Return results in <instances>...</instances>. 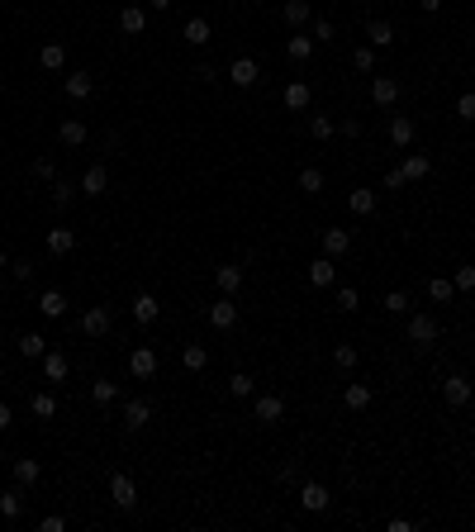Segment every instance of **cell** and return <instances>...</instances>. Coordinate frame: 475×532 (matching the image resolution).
<instances>
[{"label": "cell", "instance_id": "6da1fadb", "mask_svg": "<svg viewBox=\"0 0 475 532\" xmlns=\"http://www.w3.org/2000/svg\"><path fill=\"white\" fill-rule=\"evenodd\" d=\"M109 309L105 304H95V309H86V314H81V333H86V338H105L109 333Z\"/></svg>", "mask_w": 475, "mask_h": 532}, {"label": "cell", "instance_id": "7a4b0ae2", "mask_svg": "<svg viewBox=\"0 0 475 532\" xmlns=\"http://www.w3.org/2000/svg\"><path fill=\"white\" fill-rule=\"evenodd\" d=\"M281 414H286L281 395H257V404H252V418L257 423H281Z\"/></svg>", "mask_w": 475, "mask_h": 532}, {"label": "cell", "instance_id": "3957f363", "mask_svg": "<svg viewBox=\"0 0 475 532\" xmlns=\"http://www.w3.org/2000/svg\"><path fill=\"white\" fill-rule=\"evenodd\" d=\"M129 371L138 375V380H153V375H157V352H153V347H138L129 357Z\"/></svg>", "mask_w": 475, "mask_h": 532}, {"label": "cell", "instance_id": "277c9868", "mask_svg": "<svg viewBox=\"0 0 475 532\" xmlns=\"http://www.w3.org/2000/svg\"><path fill=\"white\" fill-rule=\"evenodd\" d=\"M109 499L119 508H133L138 504V490H133V480L129 476H109Z\"/></svg>", "mask_w": 475, "mask_h": 532}, {"label": "cell", "instance_id": "5b68a950", "mask_svg": "<svg viewBox=\"0 0 475 532\" xmlns=\"http://www.w3.org/2000/svg\"><path fill=\"white\" fill-rule=\"evenodd\" d=\"M210 323H214V328H233V323H238L233 295H224V299H214V304H210Z\"/></svg>", "mask_w": 475, "mask_h": 532}, {"label": "cell", "instance_id": "8992f818", "mask_svg": "<svg viewBox=\"0 0 475 532\" xmlns=\"http://www.w3.org/2000/svg\"><path fill=\"white\" fill-rule=\"evenodd\" d=\"M442 395H447L451 409H461V404H471V380L466 375H447V385H442Z\"/></svg>", "mask_w": 475, "mask_h": 532}, {"label": "cell", "instance_id": "52a82bcc", "mask_svg": "<svg viewBox=\"0 0 475 532\" xmlns=\"http://www.w3.org/2000/svg\"><path fill=\"white\" fill-rule=\"evenodd\" d=\"M148 418H153V404H148V399H129V404H124V428L138 432V428H148Z\"/></svg>", "mask_w": 475, "mask_h": 532}, {"label": "cell", "instance_id": "ba28073f", "mask_svg": "<svg viewBox=\"0 0 475 532\" xmlns=\"http://www.w3.org/2000/svg\"><path fill=\"white\" fill-rule=\"evenodd\" d=\"M433 338H437V323L428 319V314H414V319H409V343L428 347V343H433Z\"/></svg>", "mask_w": 475, "mask_h": 532}, {"label": "cell", "instance_id": "9c48e42d", "mask_svg": "<svg viewBox=\"0 0 475 532\" xmlns=\"http://www.w3.org/2000/svg\"><path fill=\"white\" fill-rule=\"evenodd\" d=\"M157 314H162V304H157V295H133V319L138 323H157Z\"/></svg>", "mask_w": 475, "mask_h": 532}, {"label": "cell", "instance_id": "30bf717a", "mask_svg": "<svg viewBox=\"0 0 475 532\" xmlns=\"http://www.w3.org/2000/svg\"><path fill=\"white\" fill-rule=\"evenodd\" d=\"M371 100L390 109V105L399 100V81H390V77H375V81H371Z\"/></svg>", "mask_w": 475, "mask_h": 532}, {"label": "cell", "instance_id": "8fae6325", "mask_svg": "<svg viewBox=\"0 0 475 532\" xmlns=\"http://www.w3.org/2000/svg\"><path fill=\"white\" fill-rule=\"evenodd\" d=\"M38 314H43V319H62V314H67V295L62 290H43L38 295Z\"/></svg>", "mask_w": 475, "mask_h": 532}, {"label": "cell", "instance_id": "7c38bea8", "mask_svg": "<svg viewBox=\"0 0 475 532\" xmlns=\"http://www.w3.org/2000/svg\"><path fill=\"white\" fill-rule=\"evenodd\" d=\"M228 77H233V86H257V62L252 57H233V67H228Z\"/></svg>", "mask_w": 475, "mask_h": 532}, {"label": "cell", "instance_id": "4fadbf2b", "mask_svg": "<svg viewBox=\"0 0 475 532\" xmlns=\"http://www.w3.org/2000/svg\"><path fill=\"white\" fill-rule=\"evenodd\" d=\"M328 499H333V494H328L323 485H314V480H309V485L299 490V504L309 508V513H323V508H328Z\"/></svg>", "mask_w": 475, "mask_h": 532}, {"label": "cell", "instance_id": "5bb4252c", "mask_svg": "<svg viewBox=\"0 0 475 532\" xmlns=\"http://www.w3.org/2000/svg\"><path fill=\"white\" fill-rule=\"evenodd\" d=\"M390 143H395V148H409V143H414V119H409V114H390Z\"/></svg>", "mask_w": 475, "mask_h": 532}, {"label": "cell", "instance_id": "9a60e30c", "mask_svg": "<svg viewBox=\"0 0 475 532\" xmlns=\"http://www.w3.org/2000/svg\"><path fill=\"white\" fill-rule=\"evenodd\" d=\"M347 247H352V233H347V228H323V252H328V257H343Z\"/></svg>", "mask_w": 475, "mask_h": 532}, {"label": "cell", "instance_id": "2e32d148", "mask_svg": "<svg viewBox=\"0 0 475 532\" xmlns=\"http://www.w3.org/2000/svg\"><path fill=\"white\" fill-rule=\"evenodd\" d=\"M43 380H48V385L67 380V357H62V352H43Z\"/></svg>", "mask_w": 475, "mask_h": 532}, {"label": "cell", "instance_id": "e0dca14e", "mask_svg": "<svg viewBox=\"0 0 475 532\" xmlns=\"http://www.w3.org/2000/svg\"><path fill=\"white\" fill-rule=\"evenodd\" d=\"M343 404L352 409V414H361V409L371 404V385H361V380H352V385L343 390Z\"/></svg>", "mask_w": 475, "mask_h": 532}, {"label": "cell", "instance_id": "ac0fdd59", "mask_svg": "<svg viewBox=\"0 0 475 532\" xmlns=\"http://www.w3.org/2000/svg\"><path fill=\"white\" fill-rule=\"evenodd\" d=\"M105 186H109V171H105V166H86L81 190H86V195H105Z\"/></svg>", "mask_w": 475, "mask_h": 532}, {"label": "cell", "instance_id": "d6986e66", "mask_svg": "<svg viewBox=\"0 0 475 532\" xmlns=\"http://www.w3.org/2000/svg\"><path fill=\"white\" fill-rule=\"evenodd\" d=\"M72 247H77V233H72V228H48V252L67 257Z\"/></svg>", "mask_w": 475, "mask_h": 532}, {"label": "cell", "instance_id": "ffe728a7", "mask_svg": "<svg viewBox=\"0 0 475 532\" xmlns=\"http://www.w3.org/2000/svg\"><path fill=\"white\" fill-rule=\"evenodd\" d=\"M366 38H371V48H390V43H395V29L385 24V19H371V24H366Z\"/></svg>", "mask_w": 475, "mask_h": 532}, {"label": "cell", "instance_id": "44dd1931", "mask_svg": "<svg viewBox=\"0 0 475 532\" xmlns=\"http://www.w3.org/2000/svg\"><path fill=\"white\" fill-rule=\"evenodd\" d=\"M62 62H67V48H62V43H43V53H38V67H43V72H57Z\"/></svg>", "mask_w": 475, "mask_h": 532}, {"label": "cell", "instance_id": "7402d4cb", "mask_svg": "<svg viewBox=\"0 0 475 532\" xmlns=\"http://www.w3.org/2000/svg\"><path fill=\"white\" fill-rule=\"evenodd\" d=\"M57 138H62L67 148H81V143H86V124H81V119H62V129H57Z\"/></svg>", "mask_w": 475, "mask_h": 532}, {"label": "cell", "instance_id": "603a6c76", "mask_svg": "<svg viewBox=\"0 0 475 532\" xmlns=\"http://www.w3.org/2000/svg\"><path fill=\"white\" fill-rule=\"evenodd\" d=\"M333 276H338L333 257H318V262L309 266V281H314V285H333Z\"/></svg>", "mask_w": 475, "mask_h": 532}, {"label": "cell", "instance_id": "cb8c5ba5", "mask_svg": "<svg viewBox=\"0 0 475 532\" xmlns=\"http://www.w3.org/2000/svg\"><path fill=\"white\" fill-rule=\"evenodd\" d=\"M286 53H290V62H309V57H314V38H304V33H295L290 43H286Z\"/></svg>", "mask_w": 475, "mask_h": 532}, {"label": "cell", "instance_id": "d4e9b609", "mask_svg": "<svg viewBox=\"0 0 475 532\" xmlns=\"http://www.w3.org/2000/svg\"><path fill=\"white\" fill-rule=\"evenodd\" d=\"M143 24H148V15H143L138 5H124V15H119V29H124V33H143Z\"/></svg>", "mask_w": 475, "mask_h": 532}, {"label": "cell", "instance_id": "484cf974", "mask_svg": "<svg viewBox=\"0 0 475 532\" xmlns=\"http://www.w3.org/2000/svg\"><path fill=\"white\" fill-rule=\"evenodd\" d=\"M91 91H95V81L86 77V72H72V77H67V95H72V100H86Z\"/></svg>", "mask_w": 475, "mask_h": 532}, {"label": "cell", "instance_id": "4316f807", "mask_svg": "<svg viewBox=\"0 0 475 532\" xmlns=\"http://www.w3.org/2000/svg\"><path fill=\"white\" fill-rule=\"evenodd\" d=\"M38 476H43V466H38L33 456H20V461H15V480H20V485H33Z\"/></svg>", "mask_w": 475, "mask_h": 532}, {"label": "cell", "instance_id": "83f0119b", "mask_svg": "<svg viewBox=\"0 0 475 532\" xmlns=\"http://www.w3.org/2000/svg\"><path fill=\"white\" fill-rule=\"evenodd\" d=\"M238 285H242V266H219V290L238 295Z\"/></svg>", "mask_w": 475, "mask_h": 532}, {"label": "cell", "instance_id": "f1b7e54d", "mask_svg": "<svg viewBox=\"0 0 475 532\" xmlns=\"http://www.w3.org/2000/svg\"><path fill=\"white\" fill-rule=\"evenodd\" d=\"M205 361H210V352H205V347H195V343L181 352V366H185V371H205Z\"/></svg>", "mask_w": 475, "mask_h": 532}, {"label": "cell", "instance_id": "f546056e", "mask_svg": "<svg viewBox=\"0 0 475 532\" xmlns=\"http://www.w3.org/2000/svg\"><path fill=\"white\" fill-rule=\"evenodd\" d=\"M185 43L205 48V43H210V24H205V19H185Z\"/></svg>", "mask_w": 475, "mask_h": 532}, {"label": "cell", "instance_id": "4dcf8cb0", "mask_svg": "<svg viewBox=\"0 0 475 532\" xmlns=\"http://www.w3.org/2000/svg\"><path fill=\"white\" fill-rule=\"evenodd\" d=\"M286 105H290V109L309 105V86H304V81H290V86H286Z\"/></svg>", "mask_w": 475, "mask_h": 532}, {"label": "cell", "instance_id": "1f68e13d", "mask_svg": "<svg viewBox=\"0 0 475 532\" xmlns=\"http://www.w3.org/2000/svg\"><path fill=\"white\" fill-rule=\"evenodd\" d=\"M29 409H33L38 418H53V414H57V399L48 395V390H43V395H33V399H29Z\"/></svg>", "mask_w": 475, "mask_h": 532}, {"label": "cell", "instance_id": "d6a6232c", "mask_svg": "<svg viewBox=\"0 0 475 532\" xmlns=\"http://www.w3.org/2000/svg\"><path fill=\"white\" fill-rule=\"evenodd\" d=\"M347 205H352V214H371V210H375V195H371V190H352Z\"/></svg>", "mask_w": 475, "mask_h": 532}, {"label": "cell", "instance_id": "836d02e7", "mask_svg": "<svg viewBox=\"0 0 475 532\" xmlns=\"http://www.w3.org/2000/svg\"><path fill=\"white\" fill-rule=\"evenodd\" d=\"M20 352H24V357H43V352H48L43 333H24V338H20Z\"/></svg>", "mask_w": 475, "mask_h": 532}, {"label": "cell", "instance_id": "e575fe53", "mask_svg": "<svg viewBox=\"0 0 475 532\" xmlns=\"http://www.w3.org/2000/svg\"><path fill=\"white\" fill-rule=\"evenodd\" d=\"M309 19V0H286V24H304Z\"/></svg>", "mask_w": 475, "mask_h": 532}, {"label": "cell", "instance_id": "d590c367", "mask_svg": "<svg viewBox=\"0 0 475 532\" xmlns=\"http://www.w3.org/2000/svg\"><path fill=\"white\" fill-rule=\"evenodd\" d=\"M451 290H456V285H451V281H442V276H433V281H428V295H433L437 304H447Z\"/></svg>", "mask_w": 475, "mask_h": 532}, {"label": "cell", "instance_id": "8d00e7d4", "mask_svg": "<svg viewBox=\"0 0 475 532\" xmlns=\"http://www.w3.org/2000/svg\"><path fill=\"white\" fill-rule=\"evenodd\" d=\"M333 361H338L343 371H352V366H357V347H352V343H338V352H333Z\"/></svg>", "mask_w": 475, "mask_h": 532}, {"label": "cell", "instance_id": "74e56055", "mask_svg": "<svg viewBox=\"0 0 475 532\" xmlns=\"http://www.w3.org/2000/svg\"><path fill=\"white\" fill-rule=\"evenodd\" d=\"M91 395H95V404H109V399L119 395V385H114V380H95V385H91Z\"/></svg>", "mask_w": 475, "mask_h": 532}, {"label": "cell", "instance_id": "f35d334b", "mask_svg": "<svg viewBox=\"0 0 475 532\" xmlns=\"http://www.w3.org/2000/svg\"><path fill=\"white\" fill-rule=\"evenodd\" d=\"M309 129H314V138H333V133H338V124H333L328 114H314V119H309Z\"/></svg>", "mask_w": 475, "mask_h": 532}, {"label": "cell", "instance_id": "ab89813d", "mask_svg": "<svg viewBox=\"0 0 475 532\" xmlns=\"http://www.w3.org/2000/svg\"><path fill=\"white\" fill-rule=\"evenodd\" d=\"M228 395L247 399V395H252V375H233V380H228Z\"/></svg>", "mask_w": 475, "mask_h": 532}, {"label": "cell", "instance_id": "60d3db41", "mask_svg": "<svg viewBox=\"0 0 475 532\" xmlns=\"http://www.w3.org/2000/svg\"><path fill=\"white\" fill-rule=\"evenodd\" d=\"M404 176H409V181H423V176H428V157H409L404 162Z\"/></svg>", "mask_w": 475, "mask_h": 532}, {"label": "cell", "instance_id": "b9f144b4", "mask_svg": "<svg viewBox=\"0 0 475 532\" xmlns=\"http://www.w3.org/2000/svg\"><path fill=\"white\" fill-rule=\"evenodd\" d=\"M456 290H475V266H456Z\"/></svg>", "mask_w": 475, "mask_h": 532}, {"label": "cell", "instance_id": "7bdbcfd3", "mask_svg": "<svg viewBox=\"0 0 475 532\" xmlns=\"http://www.w3.org/2000/svg\"><path fill=\"white\" fill-rule=\"evenodd\" d=\"M299 186H304L309 195H314V190H323V176H318L314 166H304V171H299Z\"/></svg>", "mask_w": 475, "mask_h": 532}, {"label": "cell", "instance_id": "ee69618b", "mask_svg": "<svg viewBox=\"0 0 475 532\" xmlns=\"http://www.w3.org/2000/svg\"><path fill=\"white\" fill-rule=\"evenodd\" d=\"M385 309H390V314H404V309H409V295H404V290H390V295H385Z\"/></svg>", "mask_w": 475, "mask_h": 532}, {"label": "cell", "instance_id": "f6af8a7d", "mask_svg": "<svg viewBox=\"0 0 475 532\" xmlns=\"http://www.w3.org/2000/svg\"><path fill=\"white\" fill-rule=\"evenodd\" d=\"M357 304H361V295L352 290V285H343V290H338V309H347V314H352Z\"/></svg>", "mask_w": 475, "mask_h": 532}, {"label": "cell", "instance_id": "bcb514c9", "mask_svg": "<svg viewBox=\"0 0 475 532\" xmlns=\"http://www.w3.org/2000/svg\"><path fill=\"white\" fill-rule=\"evenodd\" d=\"M352 67H357V72H371V67H375V53H371V48H357V53H352Z\"/></svg>", "mask_w": 475, "mask_h": 532}, {"label": "cell", "instance_id": "7dc6e473", "mask_svg": "<svg viewBox=\"0 0 475 532\" xmlns=\"http://www.w3.org/2000/svg\"><path fill=\"white\" fill-rule=\"evenodd\" d=\"M20 494H0V513H5V518H20Z\"/></svg>", "mask_w": 475, "mask_h": 532}, {"label": "cell", "instance_id": "c3c4849f", "mask_svg": "<svg viewBox=\"0 0 475 532\" xmlns=\"http://www.w3.org/2000/svg\"><path fill=\"white\" fill-rule=\"evenodd\" d=\"M72 195H77V190L67 186V181H57L53 186V205H72Z\"/></svg>", "mask_w": 475, "mask_h": 532}, {"label": "cell", "instance_id": "681fc988", "mask_svg": "<svg viewBox=\"0 0 475 532\" xmlns=\"http://www.w3.org/2000/svg\"><path fill=\"white\" fill-rule=\"evenodd\" d=\"M456 114H461V119H475V95H471V91L456 100Z\"/></svg>", "mask_w": 475, "mask_h": 532}, {"label": "cell", "instance_id": "f907efd6", "mask_svg": "<svg viewBox=\"0 0 475 532\" xmlns=\"http://www.w3.org/2000/svg\"><path fill=\"white\" fill-rule=\"evenodd\" d=\"M33 176H43V181H53V176H57V166H53L48 157H38V162H33Z\"/></svg>", "mask_w": 475, "mask_h": 532}, {"label": "cell", "instance_id": "816d5d0a", "mask_svg": "<svg viewBox=\"0 0 475 532\" xmlns=\"http://www.w3.org/2000/svg\"><path fill=\"white\" fill-rule=\"evenodd\" d=\"M404 181H409V176H404V166H395V171H385V190H399Z\"/></svg>", "mask_w": 475, "mask_h": 532}, {"label": "cell", "instance_id": "f5cc1de1", "mask_svg": "<svg viewBox=\"0 0 475 532\" xmlns=\"http://www.w3.org/2000/svg\"><path fill=\"white\" fill-rule=\"evenodd\" d=\"M38 528H43V532H62V528H67V518H62V513H53V518H43Z\"/></svg>", "mask_w": 475, "mask_h": 532}, {"label": "cell", "instance_id": "db71d44e", "mask_svg": "<svg viewBox=\"0 0 475 532\" xmlns=\"http://www.w3.org/2000/svg\"><path fill=\"white\" fill-rule=\"evenodd\" d=\"M314 38H318V43H323V38H333V19H318V24H314Z\"/></svg>", "mask_w": 475, "mask_h": 532}, {"label": "cell", "instance_id": "11a10c76", "mask_svg": "<svg viewBox=\"0 0 475 532\" xmlns=\"http://www.w3.org/2000/svg\"><path fill=\"white\" fill-rule=\"evenodd\" d=\"M10 418H15V414H10V404H0V432L10 428Z\"/></svg>", "mask_w": 475, "mask_h": 532}, {"label": "cell", "instance_id": "9f6ffc18", "mask_svg": "<svg viewBox=\"0 0 475 532\" xmlns=\"http://www.w3.org/2000/svg\"><path fill=\"white\" fill-rule=\"evenodd\" d=\"M423 10H428V15H433V10H442V0H419Z\"/></svg>", "mask_w": 475, "mask_h": 532}, {"label": "cell", "instance_id": "6f0895ef", "mask_svg": "<svg viewBox=\"0 0 475 532\" xmlns=\"http://www.w3.org/2000/svg\"><path fill=\"white\" fill-rule=\"evenodd\" d=\"M148 5H153V10H171V0H148Z\"/></svg>", "mask_w": 475, "mask_h": 532}, {"label": "cell", "instance_id": "680465c9", "mask_svg": "<svg viewBox=\"0 0 475 532\" xmlns=\"http://www.w3.org/2000/svg\"><path fill=\"white\" fill-rule=\"evenodd\" d=\"M5 266H10V257H5V252H0V271H5Z\"/></svg>", "mask_w": 475, "mask_h": 532}, {"label": "cell", "instance_id": "91938a15", "mask_svg": "<svg viewBox=\"0 0 475 532\" xmlns=\"http://www.w3.org/2000/svg\"><path fill=\"white\" fill-rule=\"evenodd\" d=\"M0 295H5V285H0Z\"/></svg>", "mask_w": 475, "mask_h": 532}]
</instances>
